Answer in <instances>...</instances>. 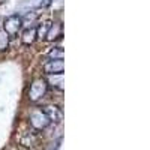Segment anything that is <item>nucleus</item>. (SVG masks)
I'll use <instances>...</instances> for the list:
<instances>
[{
    "instance_id": "nucleus-1",
    "label": "nucleus",
    "mask_w": 150,
    "mask_h": 150,
    "mask_svg": "<svg viewBox=\"0 0 150 150\" xmlns=\"http://www.w3.org/2000/svg\"><path fill=\"white\" fill-rule=\"evenodd\" d=\"M47 93V81L44 78H36L29 89V99L32 102H38Z\"/></svg>"
},
{
    "instance_id": "nucleus-2",
    "label": "nucleus",
    "mask_w": 150,
    "mask_h": 150,
    "mask_svg": "<svg viewBox=\"0 0 150 150\" xmlns=\"http://www.w3.org/2000/svg\"><path fill=\"white\" fill-rule=\"evenodd\" d=\"M29 122H30V125H32V128L33 129H36V131H42V129H45L47 126L51 122L48 120V117L45 116V112L42 111V110H33L32 112H30V119H29Z\"/></svg>"
},
{
    "instance_id": "nucleus-3",
    "label": "nucleus",
    "mask_w": 150,
    "mask_h": 150,
    "mask_svg": "<svg viewBox=\"0 0 150 150\" xmlns=\"http://www.w3.org/2000/svg\"><path fill=\"white\" fill-rule=\"evenodd\" d=\"M23 27V20H21V17H18V15H9L8 18H5V21H3V32L8 35V36H15L18 32H20V29Z\"/></svg>"
},
{
    "instance_id": "nucleus-4",
    "label": "nucleus",
    "mask_w": 150,
    "mask_h": 150,
    "mask_svg": "<svg viewBox=\"0 0 150 150\" xmlns=\"http://www.w3.org/2000/svg\"><path fill=\"white\" fill-rule=\"evenodd\" d=\"M65 63L63 60H48L44 65V72L47 75H57V74H63Z\"/></svg>"
},
{
    "instance_id": "nucleus-5",
    "label": "nucleus",
    "mask_w": 150,
    "mask_h": 150,
    "mask_svg": "<svg viewBox=\"0 0 150 150\" xmlns=\"http://www.w3.org/2000/svg\"><path fill=\"white\" fill-rule=\"evenodd\" d=\"M42 111L45 112V116L48 117L50 122H56L59 123L62 119H63V112H62V110L56 105H47L42 108Z\"/></svg>"
},
{
    "instance_id": "nucleus-6",
    "label": "nucleus",
    "mask_w": 150,
    "mask_h": 150,
    "mask_svg": "<svg viewBox=\"0 0 150 150\" xmlns=\"http://www.w3.org/2000/svg\"><path fill=\"white\" fill-rule=\"evenodd\" d=\"M63 33V27H62L60 23H51V26H50L47 35H45V39L47 41H56L62 36Z\"/></svg>"
},
{
    "instance_id": "nucleus-7",
    "label": "nucleus",
    "mask_w": 150,
    "mask_h": 150,
    "mask_svg": "<svg viewBox=\"0 0 150 150\" xmlns=\"http://www.w3.org/2000/svg\"><path fill=\"white\" fill-rule=\"evenodd\" d=\"M35 41H36V27H29V29H26L23 32L21 42L24 45H32Z\"/></svg>"
},
{
    "instance_id": "nucleus-8",
    "label": "nucleus",
    "mask_w": 150,
    "mask_h": 150,
    "mask_svg": "<svg viewBox=\"0 0 150 150\" xmlns=\"http://www.w3.org/2000/svg\"><path fill=\"white\" fill-rule=\"evenodd\" d=\"M63 56H65V51H63L62 47H56V48H53L51 51L48 53L50 60H63Z\"/></svg>"
},
{
    "instance_id": "nucleus-9",
    "label": "nucleus",
    "mask_w": 150,
    "mask_h": 150,
    "mask_svg": "<svg viewBox=\"0 0 150 150\" xmlns=\"http://www.w3.org/2000/svg\"><path fill=\"white\" fill-rule=\"evenodd\" d=\"M50 83L56 86L59 90H63V74H57V75H50Z\"/></svg>"
},
{
    "instance_id": "nucleus-10",
    "label": "nucleus",
    "mask_w": 150,
    "mask_h": 150,
    "mask_svg": "<svg viewBox=\"0 0 150 150\" xmlns=\"http://www.w3.org/2000/svg\"><path fill=\"white\" fill-rule=\"evenodd\" d=\"M8 47H9V36L3 30H0V51H5Z\"/></svg>"
}]
</instances>
